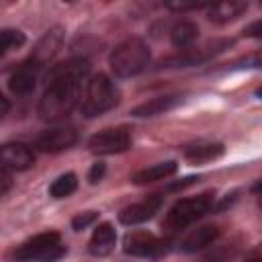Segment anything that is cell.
I'll use <instances>...</instances> for the list:
<instances>
[{
    "mask_svg": "<svg viewBox=\"0 0 262 262\" xmlns=\"http://www.w3.org/2000/svg\"><path fill=\"white\" fill-rule=\"evenodd\" d=\"M88 72L90 63L88 59L82 57H74L51 66L49 72L45 74V90L37 106L39 119L55 123L68 117L80 100V86Z\"/></svg>",
    "mask_w": 262,
    "mask_h": 262,
    "instance_id": "6da1fadb",
    "label": "cell"
},
{
    "mask_svg": "<svg viewBox=\"0 0 262 262\" xmlns=\"http://www.w3.org/2000/svg\"><path fill=\"white\" fill-rule=\"evenodd\" d=\"M108 66L117 78H133L149 66V47L139 37L121 41L108 55Z\"/></svg>",
    "mask_w": 262,
    "mask_h": 262,
    "instance_id": "7a4b0ae2",
    "label": "cell"
},
{
    "mask_svg": "<svg viewBox=\"0 0 262 262\" xmlns=\"http://www.w3.org/2000/svg\"><path fill=\"white\" fill-rule=\"evenodd\" d=\"M119 98H121V92L115 86V82L104 74H94L86 82L84 94L80 98V113L86 119L98 117V115L115 108Z\"/></svg>",
    "mask_w": 262,
    "mask_h": 262,
    "instance_id": "3957f363",
    "label": "cell"
},
{
    "mask_svg": "<svg viewBox=\"0 0 262 262\" xmlns=\"http://www.w3.org/2000/svg\"><path fill=\"white\" fill-rule=\"evenodd\" d=\"M215 205V194L213 192H203L196 196H188V199H180L176 201L166 217H164V229L166 231H180L188 225H192L194 221H199L201 217H205Z\"/></svg>",
    "mask_w": 262,
    "mask_h": 262,
    "instance_id": "277c9868",
    "label": "cell"
},
{
    "mask_svg": "<svg viewBox=\"0 0 262 262\" xmlns=\"http://www.w3.org/2000/svg\"><path fill=\"white\" fill-rule=\"evenodd\" d=\"M66 254V246L57 231H43L14 250L16 262H55Z\"/></svg>",
    "mask_w": 262,
    "mask_h": 262,
    "instance_id": "5b68a950",
    "label": "cell"
},
{
    "mask_svg": "<svg viewBox=\"0 0 262 262\" xmlns=\"http://www.w3.org/2000/svg\"><path fill=\"white\" fill-rule=\"evenodd\" d=\"M170 239L158 237L149 231H129L123 239V252L135 258H158L170 252Z\"/></svg>",
    "mask_w": 262,
    "mask_h": 262,
    "instance_id": "8992f818",
    "label": "cell"
},
{
    "mask_svg": "<svg viewBox=\"0 0 262 262\" xmlns=\"http://www.w3.org/2000/svg\"><path fill=\"white\" fill-rule=\"evenodd\" d=\"M131 129L121 125V127H108L98 133H94L88 139V149L98 156H113L127 151L131 147Z\"/></svg>",
    "mask_w": 262,
    "mask_h": 262,
    "instance_id": "52a82bcc",
    "label": "cell"
},
{
    "mask_svg": "<svg viewBox=\"0 0 262 262\" xmlns=\"http://www.w3.org/2000/svg\"><path fill=\"white\" fill-rule=\"evenodd\" d=\"M231 45V41L223 39V41H215V43H207L201 49H184V53L178 55H170L166 59L160 61V68H184V66H194L201 63L205 59H209L215 53H221L223 49H227Z\"/></svg>",
    "mask_w": 262,
    "mask_h": 262,
    "instance_id": "ba28073f",
    "label": "cell"
},
{
    "mask_svg": "<svg viewBox=\"0 0 262 262\" xmlns=\"http://www.w3.org/2000/svg\"><path fill=\"white\" fill-rule=\"evenodd\" d=\"M76 141H78L76 129L53 127V129H47L35 137V147L39 151H45V154H57V151L70 149L72 145H76Z\"/></svg>",
    "mask_w": 262,
    "mask_h": 262,
    "instance_id": "9c48e42d",
    "label": "cell"
},
{
    "mask_svg": "<svg viewBox=\"0 0 262 262\" xmlns=\"http://www.w3.org/2000/svg\"><path fill=\"white\" fill-rule=\"evenodd\" d=\"M61 45H63V29L61 27H53L37 41V45H35V49H33V53H31V57L27 61L41 70L43 66H47L59 53Z\"/></svg>",
    "mask_w": 262,
    "mask_h": 262,
    "instance_id": "30bf717a",
    "label": "cell"
},
{
    "mask_svg": "<svg viewBox=\"0 0 262 262\" xmlns=\"http://www.w3.org/2000/svg\"><path fill=\"white\" fill-rule=\"evenodd\" d=\"M164 205V196L160 194H149L139 203H133L129 207H125L119 213V221L123 225H139L143 221H149Z\"/></svg>",
    "mask_w": 262,
    "mask_h": 262,
    "instance_id": "8fae6325",
    "label": "cell"
},
{
    "mask_svg": "<svg viewBox=\"0 0 262 262\" xmlns=\"http://www.w3.org/2000/svg\"><path fill=\"white\" fill-rule=\"evenodd\" d=\"M33 162H35V154L29 145L18 143V141H8V143L0 145V166H4L8 172L10 170H16V172L29 170L33 166Z\"/></svg>",
    "mask_w": 262,
    "mask_h": 262,
    "instance_id": "7c38bea8",
    "label": "cell"
},
{
    "mask_svg": "<svg viewBox=\"0 0 262 262\" xmlns=\"http://www.w3.org/2000/svg\"><path fill=\"white\" fill-rule=\"evenodd\" d=\"M37 76H39V68H35L33 63L25 61L20 63L8 78V88L12 94L16 96H27L35 90L37 86Z\"/></svg>",
    "mask_w": 262,
    "mask_h": 262,
    "instance_id": "4fadbf2b",
    "label": "cell"
},
{
    "mask_svg": "<svg viewBox=\"0 0 262 262\" xmlns=\"http://www.w3.org/2000/svg\"><path fill=\"white\" fill-rule=\"evenodd\" d=\"M182 94H164V96H156V98H149L141 104H137L131 115L133 117H158V115H164L172 108H176L180 102H182Z\"/></svg>",
    "mask_w": 262,
    "mask_h": 262,
    "instance_id": "5bb4252c",
    "label": "cell"
},
{
    "mask_svg": "<svg viewBox=\"0 0 262 262\" xmlns=\"http://www.w3.org/2000/svg\"><path fill=\"white\" fill-rule=\"evenodd\" d=\"M219 235H221V229H219L217 225H201V227L192 229V231L180 242V252H184V254L199 252V250L211 246L213 242H217Z\"/></svg>",
    "mask_w": 262,
    "mask_h": 262,
    "instance_id": "9a60e30c",
    "label": "cell"
},
{
    "mask_svg": "<svg viewBox=\"0 0 262 262\" xmlns=\"http://www.w3.org/2000/svg\"><path fill=\"white\" fill-rule=\"evenodd\" d=\"M246 10H248V2H244V0H223V2L209 4L207 16H209V20H213L217 25H225V23L239 18Z\"/></svg>",
    "mask_w": 262,
    "mask_h": 262,
    "instance_id": "2e32d148",
    "label": "cell"
},
{
    "mask_svg": "<svg viewBox=\"0 0 262 262\" xmlns=\"http://www.w3.org/2000/svg\"><path fill=\"white\" fill-rule=\"evenodd\" d=\"M115 244H117V231L111 223H100L96 225V229L92 231V237L88 242V252L92 256H108L113 250H115Z\"/></svg>",
    "mask_w": 262,
    "mask_h": 262,
    "instance_id": "e0dca14e",
    "label": "cell"
},
{
    "mask_svg": "<svg viewBox=\"0 0 262 262\" xmlns=\"http://www.w3.org/2000/svg\"><path fill=\"white\" fill-rule=\"evenodd\" d=\"M223 151H225L223 143H217V141H196V143L184 145L182 156L188 162H192V164H203V162H211V160L223 156Z\"/></svg>",
    "mask_w": 262,
    "mask_h": 262,
    "instance_id": "ac0fdd59",
    "label": "cell"
},
{
    "mask_svg": "<svg viewBox=\"0 0 262 262\" xmlns=\"http://www.w3.org/2000/svg\"><path fill=\"white\" fill-rule=\"evenodd\" d=\"M178 170V164L174 160H166V162H158L154 166H147L143 170H137L133 176H131V182L135 184H147V182H158V180H164V178H170L172 174H176Z\"/></svg>",
    "mask_w": 262,
    "mask_h": 262,
    "instance_id": "d6986e66",
    "label": "cell"
},
{
    "mask_svg": "<svg viewBox=\"0 0 262 262\" xmlns=\"http://www.w3.org/2000/svg\"><path fill=\"white\" fill-rule=\"evenodd\" d=\"M199 39V27L192 20H178L172 29H170V41L174 47L178 49H188L194 41Z\"/></svg>",
    "mask_w": 262,
    "mask_h": 262,
    "instance_id": "ffe728a7",
    "label": "cell"
},
{
    "mask_svg": "<svg viewBox=\"0 0 262 262\" xmlns=\"http://www.w3.org/2000/svg\"><path fill=\"white\" fill-rule=\"evenodd\" d=\"M78 188V176L74 172H66L61 176H57L51 186H49V194L53 199H68L70 194H74Z\"/></svg>",
    "mask_w": 262,
    "mask_h": 262,
    "instance_id": "44dd1931",
    "label": "cell"
},
{
    "mask_svg": "<svg viewBox=\"0 0 262 262\" xmlns=\"http://www.w3.org/2000/svg\"><path fill=\"white\" fill-rule=\"evenodd\" d=\"M25 33L18 31V29H4L0 31V57L10 51V49H18L25 45Z\"/></svg>",
    "mask_w": 262,
    "mask_h": 262,
    "instance_id": "7402d4cb",
    "label": "cell"
},
{
    "mask_svg": "<svg viewBox=\"0 0 262 262\" xmlns=\"http://www.w3.org/2000/svg\"><path fill=\"white\" fill-rule=\"evenodd\" d=\"M96 219H98V213H96V211H84V213H78V215L72 219V229H74V231H82V229L90 227Z\"/></svg>",
    "mask_w": 262,
    "mask_h": 262,
    "instance_id": "603a6c76",
    "label": "cell"
},
{
    "mask_svg": "<svg viewBox=\"0 0 262 262\" xmlns=\"http://www.w3.org/2000/svg\"><path fill=\"white\" fill-rule=\"evenodd\" d=\"M209 2H168L166 8L176 10V12H184V10H199V8H207Z\"/></svg>",
    "mask_w": 262,
    "mask_h": 262,
    "instance_id": "cb8c5ba5",
    "label": "cell"
},
{
    "mask_svg": "<svg viewBox=\"0 0 262 262\" xmlns=\"http://www.w3.org/2000/svg\"><path fill=\"white\" fill-rule=\"evenodd\" d=\"M104 172H106L104 162H96V164H92V168H90V172H88V180H90V184L100 182L102 176H104Z\"/></svg>",
    "mask_w": 262,
    "mask_h": 262,
    "instance_id": "d4e9b609",
    "label": "cell"
},
{
    "mask_svg": "<svg viewBox=\"0 0 262 262\" xmlns=\"http://www.w3.org/2000/svg\"><path fill=\"white\" fill-rule=\"evenodd\" d=\"M10 188H12V176L4 166H0V196H4Z\"/></svg>",
    "mask_w": 262,
    "mask_h": 262,
    "instance_id": "484cf974",
    "label": "cell"
},
{
    "mask_svg": "<svg viewBox=\"0 0 262 262\" xmlns=\"http://www.w3.org/2000/svg\"><path fill=\"white\" fill-rule=\"evenodd\" d=\"M244 35H246V37H260V35H262V23H260V20H254L250 27H246Z\"/></svg>",
    "mask_w": 262,
    "mask_h": 262,
    "instance_id": "4316f807",
    "label": "cell"
},
{
    "mask_svg": "<svg viewBox=\"0 0 262 262\" xmlns=\"http://www.w3.org/2000/svg\"><path fill=\"white\" fill-rule=\"evenodd\" d=\"M196 180H199V176H186V178H182L180 182H174V184H170V190H180V188H186V186L194 184Z\"/></svg>",
    "mask_w": 262,
    "mask_h": 262,
    "instance_id": "83f0119b",
    "label": "cell"
},
{
    "mask_svg": "<svg viewBox=\"0 0 262 262\" xmlns=\"http://www.w3.org/2000/svg\"><path fill=\"white\" fill-rule=\"evenodd\" d=\"M8 108H10V102H8V98H6V96L0 92V119H2V117L8 113Z\"/></svg>",
    "mask_w": 262,
    "mask_h": 262,
    "instance_id": "f1b7e54d",
    "label": "cell"
},
{
    "mask_svg": "<svg viewBox=\"0 0 262 262\" xmlns=\"http://www.w3.org/2000/svg\"><path fill=\"white\" fill-rule=\"evenodd\" d=\"M246 262H262L258 256H254V258H250V260H246Z\"/></svg>",
    "mask_w": 262,
    "mask_h": 262,
    "instance_id": "f546056e",
    "label": "cell"
}]
</instances>
